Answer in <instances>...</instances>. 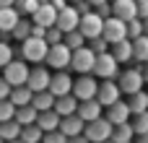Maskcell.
<instances>
[{
    "label": "cell",
    "instance_id": "1",
    "mask_svg": "<svg viewBox=\"0 0 148 143\" xmlns=\"http://www.w3.org/2000/svg\"><path fill=\"white\" fill-rule=\"evenodd\" d=\"M114 86L120 89V94L133 96V94L143 91V73H140V70H135V68L120 70V73H117V83H114Z\"/></svg>",
    "mask_w": 148,
    "mask_h": 143
},
{
    "label": "cell",
    "instance_id": "2",
    "mask_svg": "<svg viewBox=\"0 0 148 143\" xmlns=\"http://www.w3.org/2000/svg\"><path fill=\"white\" fill-rule=\"evenodd\" d=\"M26 76H29L26 63H23V60H10V63L3 68V76H0V78H3L10 89H18V86L26 83Z\"/></svg>",
    "mask_w": 148,
    "mask_h": 143
},
{
    "label": "cell",
    "instance_id": "3",
    "mask_svg": "<svg viewBox=\"0 0 148 143\" xmlns=\"http://www.w3.org/2000/svg\"><path fill=\"white\" fill-rule=\"evenodd\" d=\"M83 138L88 143H101V141H109V135H112V125L104 120V115L99 117V120H94V122H86L83 125V133H81Z\"/></svg>",
    "mask_w": 148,
    "mask_h": 143
},
{
    "label": "cell",
    "instance_id": "4",
    "mask_svg": "<svg viewBox=\"0 0 148 143\" xmlns=\"http://www.w3.org/2000/svg\"><path fill=\"white\" fill-rule=\"evenodd\" d=\"M44 63L49 68H55V73H65V68L70 65V50L60 42V44H52L44 55Z\"/></svg>",
    "mask_w": 148,
    "mask_h": 143
},
{
    "label": "cell",
    "instance_id": "5",
    "mask_svg": "<svg viewBox=\"0 0 148 143\" xmlns=\"http://www.w3.org/2000/svg\"><path fill=\"white\" fill-rule=\"evenodd\" d=\"M47 50H49V47H47L44 39H34V36H29V39H23L21 57H23V63H44Z\"/></svg>",
    "mask_w": 148,
    "mask_h": 143
},
{
    "label": "cell",
    "instance_id": "6",
    "mask_svg": "<svg viewBox=\"0 0 148 143\" xmlns=\"http://www.w3.org/2000/svg\"><path fill=\"white\" fill-rule=\"evenodd\" d=\"M94 52L88 50V47H81V50H73L70 52V65L68 68H73L78 76H91V68H94Z\"/></svg>",
    "mask_w": 148,
    "mask_h": 143
},
{
    "label": "cell",
    "instance_id": "7",
    "mask_svg": "<svg viewBox=\"0 0 148 143\" xmlns=\"http://www.w3.org/2000/svg\"><path fill=\"white\" fill-rule=\"evenodd\" d=\"M91 73L94 76H99L101 81H114L117 78V73H120V65L112 60V55H96L94 57V68H91Z\"/></svg>",
    "mask_w": 148,
    "mask_h": 143
},
{
    "label": "cell",
    "instance_id": "8",
    "mask_svg": "<svg viewBox=\"0 0 148 143\" xmlns=\"http://www.w3.org/2000/svg\"><path fill=\"white\" fill-rule=\"evenodd\" d=\"M101 23H104V18H99L96 13H83L78 18V29L75 31L83 39H99L101 36Z\"/></svg>",
    "mask_w": 148,
    "mask_h": 143
},
{
    "label": "cell",
    "instance_id": "9",
    "mask_svg": "<svg viewBox=\"0 0 148 143\" xmlns=\"http://www.w3.org/2000/svg\"><path fill=\"white\" fill-rule=\"evenodd\" d=\"M70 94H73L75 102H88V99H94V96H96V81H94V76H78V78L73 81V86H70Z\"/></svg>",
    "mask_w": 148,
    "mask_h": 143
},
{
    "label": "cell",
    "instance_id": "10",
    "mask_svg": "<svg viewBox=\"0 0 148 143\" xmlns=\"http://www.w3.org/2000/svg\"><path fill=\"white\" fill-rule=\"evenodd\" d=\"M120 89L114 86V81H101V83H96V104L101 107V109H107V107H112L114 102H120Z\"/></svg>",
    "mask_w": 148,
    "mask_h": 143
},
{
    "label": "cell",
    "instance_id": "11",
    "mask_svg": "<svg viewBox=\"0 0 148 143\" xmlns=\"http://www.w3.org/2000/svg\"><path fill=\"white\" fill-rule=\"evenodd\" d=\"M49 70L47 68H29V76H26V89L31 91V94H39V91H47V86H49Z\"/></svg>",
    "mask_w": 148,
    "mask_h": 143
},
{
    "label": "cell",
    "instance_id": "12",
    "mask_svg": "<svg viewBox=\"0 0 148 143\" xmlns=\"http://www.w3.org/2000/svg\"><path fill=\"white\" fill-rule=\"evenodd\" d=\"M101 39L109 42V44L122 42V39H125V23L117 21V18H112V16L104 18V23H101Z\"/></svg>",
    "mask_w": 148,
    "mask_h": 143
},
{
    "label": "cell",
    "instance_id": "13",
    "mask_svg": "<svg viewBox=\"0 0 148 143\" xmlns=\"http://www.w3.org/2000/svg\"><path fill=\"white\" fill-rule=\"evenodd\" d=\"M78 13H75V8L73 5H68L65 10H60L57 13V18H55V29L60 31V34H70V31H75L78 29Z\"/></svg>",
    "mask_w": 148,
    "mask_h": 143
},
{
    "label": "cell",
    "instance_id": "14",
    "mask_svg": "<svg viewBox=\"0 0 148 143\" xmlns=\"http://www.w3.org/2000/svg\"><path fill=\"white\" fill-rule=\"evenodd\" d=\"M55 18H57V10H55L49 3H42V5L34 10V16H31V26L49 29V26H55Z\"/></svg>",
    "mask_w": 148,
    "mask_h": 143
},
{
    "label": "cell",
    "instance_id": "15",
    "mask_svg": "<svg viewBox=\"0 0 148 143\" xmlns=\"http://www.w3.org/2000/svg\"><path fill=\"white\" fill-rule=\"evenodd\" d=\"M101 107L96 104V99H88V102H78V107H75V117L86 125V122H94V120H99L101 117Z\"/></svg>",
    "mask_w": 148,
    "mask_h": 143
},
{
    "label": "cell",
    "instance_id": "16",
    "mask_svg": "<svg viewBox=\"0 0 148 143\" xmlns=\"http://www.w3.org/2000/svg\"><path fill=\"white\" fill-rule=\"evenodd\" d=\"M70 86H73V78H70L68 73H55V76H49V86H47V91L57 99V96L70 94Z\"/></svg>",
    "mask_w": 148,
    "mask_h": 143
},
{
    "label": "cell",
    "instance_id": "17",
    "mask_svg": "<svg viewBox=\"0 0 148 143\" xmlns=\"http://www.w3.org/2000/svg\"><path fill=\"white\" fill-rule=\"evenodd\" d=\"M112 128L114 125H125V122H130V109H127V104L120 99V102H114L112 107H107V117H104Z\"/></svg>",
    "mask_w": 148,
    "mask_h": 143
},
{
    "label": "cell",
    "instance_id": "18",
    "mask_svg": "<svg viewBox=\"0 0 148 143\" xmlns=\"http://www.w3.org/2000/svg\"><path fill=\"white\" fill-rule=\"evenodd\" d=\"M109 13H112V18L127 23V21L135 18V3H133V0H114V3L109 5Z\"/></svg>",
    "mask_w": 148,
    "mask_h": 143
},
{
    "label": "cell",
    "instance_id": "19",
    "mask_svg": "<svg viewBox=\"0 0 148 143\" xmlns=\"http://www.w3.org/2000/svg\"><path fill=\"white\" fill-rule=\"evenodd\" d=\"M75 107H78V102L73 99V94H65V96H57L55 99L52 112L57 117H70V115H75Z\"/></svg>",
    "mask_w": 148,
    "mask_h": 143
},
{
    "label": "cell",
    "instance_id": "20",
    "mask_svg": "<svg viewBox=\"0 0 148 143\" xmlns=\"http://www.w3.org/2000/svg\"><path fill=\"white\" fill-rule=\"evenodd\" d=\"M57 130H60L65 138H75V135H81V133H83V122H81L75 115H70V117H60Z\"/></svg>",
    "mask_w": 148,
    "mask_h": 143
},
{
    "label": "cell",
    "instance_id": "21",
    "mask_svg": "<svg viewBox=\"0 0 148 143\" xmlns=\"http://www.w3.org/2000/svg\"><path fill=\"white\" fill-rule=\"evenodd\" d=\"M39 130H42V135L44 133H52V130H57V125H60V117L49 109V112H39L36 115V122H34Z\"/></svg>",
    "mask_w": 148,
    "mask_h": 143
},
{
    "label": "cell",
    "instance_id": "22",
    "mask_svg": "<svg viewBox=\"0 0 148 143\" xmlns=\"http://www.w3.org/2000/svg\"><path fill=\"white\" fill-rule=\"evenodd\" d=\"M31 91L26 89V86H18V89H10V94H8V102L18 109V107H29L31 104Z\"/></svg>",
    "mask_w": 148,
    "mask_h": 143
},
{
    "label": "cell",
    "instance_id": "23",
    "mask_svg": "<svg viewBox=\"0 0 148 143\" xmlns=\"http://www.w3.org/2000/svg\"><path fill=\"white\" fill-rule=\"evenodd\" d=\"M52 104H55V96H52L49 91H39V94L31 96V109H34L36 115H39V112H49Z\"/></svg>",
    "mask_w": 148,
    "mask_h": 143
},
{
    "label": "cell",
    "instance_id": "24",
    "mask_svg": "<svg viewBox=\"0 0 148 143\" xmlns=\"http://www.w3.org/2000/svg\"><path fill=\"white\" fill-rule=\"evenodd\" d=\"M133 141H135V133H133L130 122H125V125H114V128H112L109 143H133Z\"/></svg>",
    "mask_w": 148,
    "mask_h": 143
},
{
    "label": "cell",
    "instance_id": "25",
    "mask_svg": "<svg viewBox=\"0 0 148 143\" xmlns=\"http://www.w3.org/2000/svg\"><path fill=\"white\" fill-rule=\"evenodd\" d=\"M127 109H130V115H146L148 109V96L146 91H138V94H133V96H127Z\"/></svg>",
    "mask_w": 148,
    "mask_h": 143
},
{
    "label": "cell",
    "instance_id": "26",
    "mask_svg": "<svg viewBox=\"0 0 148 143\" xmlns=\"http://www.w3.org/2000/svg\"><path fill=\"white\" fill-rule=\"evenodd\" d=\"M18 10L16 8H0V31H5V34H10L13 31V26L18 23Z\"/></svg>",
    "mask_w": 148,
    "mask_h": 143
},
{
    "label": "cell",
    "instance_id": "27",
    "mask_svg": "<svg viewBox=\"0 0 148 143\" xmlns=\"http://www.w3.org/2000/svg\"><path fill=\"white\" fill-rule=\"evenodd\" d=\"M112 60L120 65V63H127V60H133V44L127 42V39H122V42H117L114 44V50H112Z\"/></svg>",
    "mask_w": 148,
    "mask_h": 143
},
{
    "label": "cell",
    "instance_id": "28",
    "mask_svg": "<svg viewBox=\"0 0 148 143\" xmlns=\"http://www.w3.org/2000/svg\"><path fill=\"white\" fill-rule=\"evenodd\" d=\"M13 122H16V125H21V128L34 125V122H36V112L31 109V104H29V107H18V109L13 112Z\"/></svg>",
    "mask_w": 148,
    "mask_h": 143
},
{
    "label": "cell",
    "instance_id": "29",
    "mask_svg": "<svg viewBox=\"0 0 148 143\" xmlns=\"http://www.w3.org/2000/svg\"><path fill=\"white\" fill-rule=\"evenodd\" d=\"M18 133H21V125H16L13 120H8V122H0V141H3V143L16 141V138H18Z\"/></svg>",
    "mask_w": 148,
    "mask_h": 143
},
{
    "label": "cell",
    "instance_id": "30",
    "mask_svg": "<svg viewBox=\"0 0 148 143\" xmlns=\"http://www.w3.org/2000/svg\"><path fill=\"white\" fill-rule=\"evenodd\" d=\"M18 141L21 143H42V130L36 125H26V128H21Z\"/></svg>",
    "mask_w": 148,
    "mask_h": 143
},
{
    "label": "cell",
    "instance_id": "31",
    "mask_svg": "<svg viewBox=\"0 0 148 143\" xmlns=\"http://www.w3.org/2000/svg\"><path fill=\"white\" fill-rule=\"evenodd\" d=\"M130 44H133V57H135L138 63L148 60V39L146 36H138V39H133Z\"/></svg>",
    "mask_w": 148,
    "mask_h": 143
},
{
    "label": "cell",
    "instance_id": "32",
    "mask_svg": "<svg viewBox=\"0 0 148 143\" xmlns=\"http://www.w3.org/2000/svg\"><path fill=\"white\" fill-rule=\"evenodd\" d=\"M62 44L73 52V50H81V47H86V39L78 34V31H70V34H62Z\"/></svg>",
    "mask_w": 148,
    "mask_h": 143
},
{
    "label": "cell",
    "instance_id": "33",
    "mask_svg": "<svg viewBox=\"0 0 148 143\" xmlns=\"http://www.w3.org/2000/svg\"><path fill=\"white\" fill-rule=\"evenodd\" d=\"M133 133L140 138V135H148V115H135V122H130Z\"/></svg>",
    "mask_w": 148,
    "mask_h": 143
},
{
    "label": "cell",
    "instance_id": "34",
    "mask_svg": "<svg viewBox=\"0 0 148 143\" xmlns=\"http://www.w3.org/2000/svg\"><path fill=\"white\" fill-rule=\"evenodd\" d=\"M10 34H13L16 39H21V42H23V39H29V34H31V23L18 18V23L13 26V31H10Z\"/></svg>",
    "mask_w": 148,
    "mask_h": 143
},
{
    "label": "cell",
    "instance_id": "35",
    "mask_svg": "<svg viewBox=\"0 0 148 143\" xmlns=\"http://www.w3.org/2000/svg\"><path fill=\"white\" fill-rule=\"evenodd\" d=\"M13 5H18V10H23L26 16H34V10H36L42 3H36V0H16Z\"/></svg>",
    "mask_w": 148,
    "mask_h": 143
},
{
    "label": "cell",
    "instance_id": "36",
    "mask_svg": "<svg viewBox=\"0 0 148 143\" xmlns=\"http://www.w3.org/2000/svg\"><path fill=\"white\" fill-rule=\"evenodd\" d=\"M13 112H16V107H13L8 99H3V102H0V122H8V120H13Z\"/></svg>",
    "mask_w": 148,
    "mask_h": 143
},
{
    "label": "cell",
    "instance_id": "37",
    "mask_svg": "<svg viewBox=\"0 0 148 143\" xmlns=\"http://www.w3.org/2000/svg\"><path fill=\"white\" fill-rule=\"evenodd\" d=\"M10 60H13V47L8 42H0V68H5Z\"/></svg>",
    "mask_w": 148,
    "mask_h": 143
},
{
    "label": "cell",
    "instance_id": "38",
    "mask_svg": "<svg viewBox=\"0 0 148 143\" xmlns=\"http://www.w3.org/2000/svg\"><path fill=\"white\" fill-rule=\"evenodd\" d=\"M44 42H47V47H52V44H60V42H62V34H60L55 26H49V29L44 31Z\"/></svg>",
    "mask_w": 148,
    "mask_h": 143
},
{
    "label": "cell",
    "instance_id": "39",
    "mask_svg": "<svg viewBox=\"0 0 148 143\" xmlns=\"http://www.w3.org/2000/svg\"><path fill=\"white\" fill-rule=\"evenodd\" d=\"M68 138L60 133V130H52V133H44L42 135V143H65Z\"/></svg>",
    "mask_w": 148,
    "mask_h": 143
},
{
    "label": "cell",
    "instance_id": "40",
    "mask_svg": "<svg viewBox=\"0 0 148 143\" xmlns=\"http://www.w3.org/2000/svg\"><path fill=\"white\" fill-rule=\"evenodd\" d=\"M91 42H94V44H91L88 50H91L94 55H104V52H107V42H104L101 36H99V39H91Z\"/></svg>",
    "mask_w": 148,
    "mask_h": 143
},
{
    "label": "cell",
    "instance_id": "41",
    "mask_svg": "<svg viewBox=\"0 0 148 143\" xmlns=\"http://www.w3.org/2000/svg\"><path fill=\"white\" fill-rule=\"evenodd\" d=\"M8 94H10V86L0 78V102H3V99H8Z\"/></svg>",
    "mask_w": 148,
    "mask_h": 143
},
{
    "label": "cell",
    "instance_id": "42",
    "mask_svg": "<svg viewBox=\"0 0 148 143\" xmlns=\"http://www.w3.org/2000/svg\"><path fill=\"white\" fill-rule=\"evenodd\" d=\"M65 143H88V141H86L83 135H75V138H68V141H65Z\"/></svg>",
    "mask_w": 148,
    "mask_h": 143
},
{
    "label": "cell",
    "instance_id": "43",
    "mask_svg": "<svg viewBox=\"0 0 148 143\" xmlns=\"http://www.w3.org/2000/svg\"><path fill=\"white\" fill-rule=\"evenodd\" d=\"M86 3H88V5H96V8H99V5H107L109 0H86Z\"/></svg>",
    "mask_w": 148,
    "mask_h": 143
},
{
    "label": "cell",
    "instance_id": "44",
    "mask_svg": "<svg viewBox=\"0 0 148 143\" xmlns=\"http://www.w3.org/2000/svg\"><path fill=\"white\" fill-rule=\"evenodd\" d=\"M16 0H0V8H13Z\"/></svg>",
    "mask_w": 148,
    "mask_h": 143
},
{
    "label": "cell",
    "instance_id": "45",
    "mask_svg": "<svg viewBox=\"0 0 148 143\" xmlns=\"http://www.w3.org/2000/svg\"><path fill=\"white\" fill-rule=\"evenodd\" d=\"M133 143H148V141H146V135H140L138 141H133Z\"/></svg>",
    "mask_w": 148,
    "mask_h": 143
},
{
    "label": "cell",
    "instance_id": "46",
    "mask_svg": "<svg viewBox=\"0 0 148 143\" xmlns=\"http://www.w3.org/2000/svg\"><path fill=\"white\" fill-rule=\"evenodd\" d=\"M8 143H21V141H18V138H16V141H8Z\"/></svg>",
    "mask_w": 148,
    "mask_h": 143
},
{
    "label": "cell",
    "instance_id": "47",
    "mask_svg": "<svg viewBox=\"0 0 148 143\" xmlns=\"http://www.w3.org/2000/svg\"><path fill=\"white\" fill-rule=\"evenodd\" d=\"M36 3H49V0H36Z\"/></svg>",
    "mask_w": 148,
    "mask_h": 143
},
{
    "label": "cell",
    "instance_id": "48",
    "mask_svg": "<svg viewBox=\"0 0 148 143\" xmlns=\"http://www.w3.org/2000/svg\"><path fill=\"white\" fill-rule=\"evenodd\" d=\"M101 143H109V141H101Z\"/></svg>",
    "mask_w": 148,
    "mask_h": 143
},
{
    "label": "cell",
    "instance_id": "49",
    "mask_svg": "<svg viewBox=\"0 0 148 143\" xmlns=\"http://www.w3.org/2000/svg\"><path fill=\"white\" fill-rule=\"evenodd\" d=\"M75 3H81V0H75Z\"/></svg>",
    "mask_w": 148,
    "mask_h": 143
},
{
    "label": "cell",
    "instance_id": "50",
    "mask_svg": "<svg viewBox=\"0 0 148 143\" xmlns=\"http://www.w3.org/2000/svg\"><path fill=\"white\" fill-rule=\"evenodd\" d=\"M133 3H138V0H133Z\"/></svg>",
    "mask_w": 148,
    "mask_h": 143
},
{
    "label": "cell",
    "instance_id": "51",
    "mask_svg": "<svg viewBox=\"0 0 148 143\" xmlns=\"http://www.w3.org/2000/svg\"><path fill=\"white\" fill-rule=\"evenodd\" d=\"M0 143H3V141H0Z\"/></svg>",
    "mask_w": 148,
    "mask_h": 143
}]
</instances>
